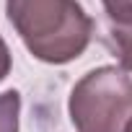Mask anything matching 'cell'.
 <instances>
[{"mask_svg": "<svg viewBox=\"0 0 132 132\" xmlns=\"http://www.w3.org/2000/svg\"><path fill=\"white\" fill-rule=\"evenodd\" d=\"M5 13L26 49L47 65L78 60L93 36V18L78 0H5Z\"/></svg>", "mask_w": 132, "mask_h": 132, "instance_id": "cell-1", "label": "cell"}, {"mask_svg": "<svg viewBox=\"0 0 132 132\" xmlns=\"http://www.w3.org/2000/svg\"><path fill=\"white\" fill-rule=\"evenodd\" d=\"M68 111L78 132H124L132 119V78L117 65L88 70L73 86Z\"/></svg>", "mask_w": 132, "mask_h": 132, "instance_id": "cell-2", "label": "cell"}, {"mask_svg": "<svg viewBox=\"0 0 132 132\" xmlns=\"http://www.w3.org/2000/svg\"><path fill=\"white\" fill-rule=\"evenodd\" d=\"M21 122V93L3 91L0 93V132H18Z\"/></svg>", "mask_w": 132, "mask_h": 132, "instance_id": "cell-3", "label": "cell"}, {"mask_svg": "<svg viewBox=\"0 0 132 132\" xmlns=\"http://www.w3.org/2000/svg\"><path fill=\"white\" fill-rule=\"evenodd\" d=\"M109 39L122 70L132 73V26H114L109 23Z\"/></svg>", "mask_w": 132, "mask_h": 132, "instance_id": "cell-4", "label": "cell"}, {"mask_svg": "<svg viewBox=\"0 0 132 132\" xmlns=\"http://www.w3.org/2000/svg\"><path fill=\"white\" fill-rule=\"evenodd\" d=\"M109 23L114 26H132V0H101Z\"/></svg>", "mask_w": 132, "mask_h": 132, "instance_id": "cell-5", "label": "cell"}, {"mask_svg": "<svg viewBox=\"0 0 132 132\" xmlns=\"http://www.w3.org/2000/svg\"><path fill=\"white\" fill-rule=\"evenodd\" d=\"M11 68H13V60H11V49L5 44V39L0 36V83H3L8 75H11Z\"/></svg>", "mask_w": 132, "mask_h": 132, "instance_id": "cell-6", "label": "cell"}]
</instances>
